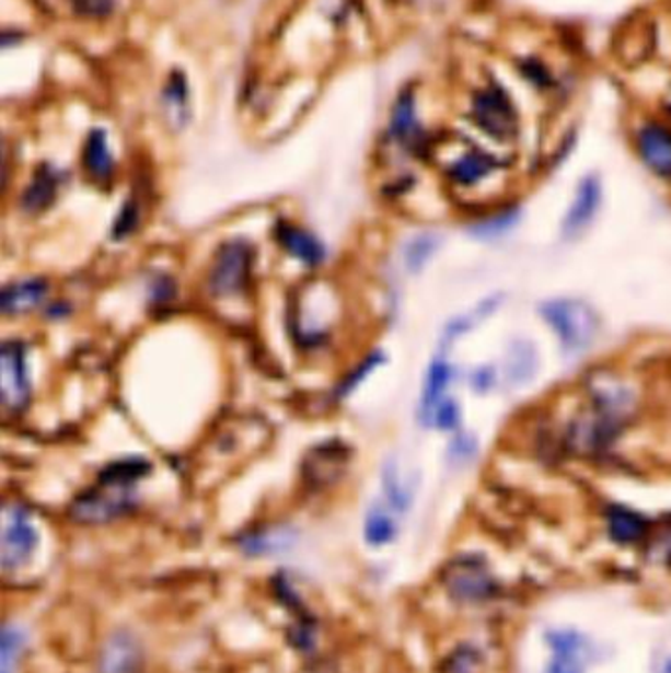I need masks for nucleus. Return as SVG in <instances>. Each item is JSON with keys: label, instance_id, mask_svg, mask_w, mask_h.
I'll list each match as a JSON object with an SVG mask.
<instances>
[{"label": "nucleus", "instance_id": "obj_1", "mask_svg": "<svg viewBox=\"0 0 671 673\" xmlns=\"http://www.w3.org/2000/svg\"><path fill=\"white\" fill-rule=\"evenodd\" d=\"M634 398L616 382H599L589 408L571 423L569 445L581 453H594L611 445L618 430L630 420Z\"/></svg>", "mask_w": 671, "mask_h": 673}, {"label": "nucleus", "instance_id": "obj_2", "mask_svg": "<svg viewBox=\"0 0 671 673\" xmlns=\"http://www.w3.org/2000/svg\"><path fill=\"white\" fill-rule=\"evenodd\" d=\"M467 117L481 135L510 144L522 132V113L505 79L488 71L468 91Z\"/></svg>", "mask_w": 671, "mask_h": 673}, {"label": "nucleus", "instance_id": "obj_3", "mask_svg": "<svg viewBox=\"0 0 671 673\" xmlns=\"http://www.w3.org/2000/svg\"><path fill=\"white\" fill-rule=\"evenodd\" d=\"M540 312L567 351H585L599 333V315L581 300H552L542 303Z\"/></svg>", "mask_w": 671, "mask_h": 673}, {"label": "nucleus", "instance_id": "obj_4", "mask_svg": "<svg viewBox=\"0 0 671 673\" xmlns=\"http://www.w3.org/2000/svg\"><path fill=\"white\" fill-rule=\"evenodd\" d=\"M135 504V498L128 485L103 483L97 488L79 495L69 508V517L79 524H105L108 520L125 514Z\"/></svg>", "mask_w": 671, "mask_h": 673}, {"label": "nucleus", "instance_id": "obj_5", "mask_svg": "<svg viewBox=\"0 0 671 673\" xmlns=\"http://www.w3.org/2000/svg\"><path fill=\"white\" fill-rule=\"evenodd\" d=\"M251 272V248L241 241L224 243L215 254L209 270V290L219 298L236 295L246 288Z\"/></svg>", "mask_w": 671, "mask_h": 673}, {"label": "nucleus", "instance_id": "obj_6", "mask_svg": "<svg viewBox=\"0 0 671 673\" xmlns=\"http://www.w3.org/2000/svg\"><path fill=\"white\" fill-rule=\"evenodd\" d=\"M510 68L514 71L516 79L540 97H559L567 85L564 71L542 51L525 49L516 54L514 58L510 59Z\"/></svg>", "mask_w": 671, "mask_h": 673}, {"label": "nucleus", "instance_id": "obj_7", "mask_svg": "<svg viewBox=\"0 0 671 673\" xmlns=\"http://www.w3.org/2000/svg\"><path fill=\"white\" fill-rule=\"evenodd\" d=\"M38 544L36 527L30 514L19 504L4 508L2 524V567L7 571H16L28 564L34 547Z\"/></svg>", "mask_w": 671, "mask_h": 673}, {"label": "nucleus", "instance_id": "obj_8", "mask_svg": "<svg viewBox=\"0 0 671 673\" xmlns=\"http://www.w3.org/2000/svg\"><path fill=\"white\" fill-rule=\"evenodd\" d=\"M634 147L648 170L671 179V127L666 120L643 118L634 128Z\"/></svg>", "mask_w": 671, "mask_h": 673}, {"label": "nucleus", "instance_id": "obj_9", "mask_svg": "<svg viewBox=\"0 0 671 673\" xmlns=\"http://www.w3.org/2000/svg\"><path fill=\"white\" fill-rule=\"evenodd\" d=\"M0 394L7 410L19 411L30 396L28 371L24 347L16 341L2 345L0 351Z\"/></svg>", "mask_w": 671, "mask_h": 673}, {"label": "nucleus", "instance_id": "obj_10", "mask_svg": "<svg viewBox=\"0 0 671 673\" xmlns=\"http://www.w3.org/2000/svg\"><path fill=\"white\" fill-rule=\"evenodd\" d=\"M142 648L130 630H117L101 648L95 673H140Z\"/></svg>", "mask_w": 671, "mask_h": 673}, {"label": "nucleus", "instance_id": "obj_11", "mask_svg": "<svg viewBox=\"0 0 671 673\" xmlns=\"http://www.w3.org/2000/svg\"><path fill=\"white\" fill-rule=\"evenodd\" d=\"M603 199V186L601 179L594 174L585 176L577 192H575L574 204L569 207L564 221V236L569 241L579 239L585 231L589 229V224L593 223L599 206Z\"/></svg>", "mask_w": 671, "mask_h": 673}, {"label": "nucleus", "instance_id": "obj_12", "mask_svg": "<svg viewBox=\"0 0 671 673\" xmlns=\"http://www.w3.org/2000/svg\"><path fill=\"white\" fill-rule=\"evenodd\" d=\"M446 587L459 601H481L493 589L487 569L475 559H458L446 571Z\"/></svg>", "mask_w": 671, "mask_h": 673}, {"label": "nucleus", "instance_id": "obj_13", "mask_svg": "<svg viewBox=\"0 0 671 673\" xmlns=\"http://www.w3.org/2000/svg\"><path fill=\"white\" fill-rule=\"evenodd\" d=\"M547 642L554 652L547 673H585V658L589 645L575 630H554L547 635Z\"/></svg>", "mask_w": 671, "mask_h": 673}, {"label": "nucleus", "instance_id": "obj_14", "mask_svg": "<svg viewBox=\"0 0 671 673\" xmlns=\"http://www.w3.org/2000/svg\"><path fill=\"white\" fill-rule=\"evenodd\" d=\"M390 135L396 138V142L409 150H418L426 144L424 140V130L419 125L418 105H416V95L414 91H404L392 111V120H390Z\"/></svg>", "mask_w": 671, "mask_h": 673}, {"label": "nucleus", "instance_id": "obj_15", "mask_svg": "<svg viewBox=\"0 0 671 673\" xmlns=\"http://www.w3.org/2000/svg\"><path fill=\"white\" fill-rule=\"evenodd\" d=\"M498 160L490 152L481 148H468L461 156L455 158L448 166V176L458 186H477L478 182L487 179L497 172Z\"/></svg>", "mask_w": 671, "mask_h": 673}, {"label": "nucleus", "instance_id": "obj_16", "mask_svg": "<svg viewBox=\"0 0 671 673\" xmlns=\"http://www.w3.org/2000/svg\"><path fill=\"white\" fill-rule=\"evenodd\" d=\"M347 449L337 443H327L313 449L312 453L303 461V477L315 487L327 485L332 478L337 477L345 463H347Z\"/></svg>", "mask_w": 671, "mask_h": 673}, {"label": "nucleus", "instance_id": "obj_17", "mask_svg": "<svg viewBox=\"0 0 671 673\" xmlns=\"http://www.w3.org/2000/svg\"><path fill=\"white\" fill-rule=\"evenodd\" d=\"M537 372V352L530 341H514L506 355V379L514 386H524Z\"/></svg>", "mask_w": 671, "mask_h": 673}, {"label": "nucleus", "instance_id": "obj_18", "mask_svg": "<svg viewBox=\"0 0 671 673\" xmlns=\"http://www.w3.org/2000/svg\"><path fill=\"white\" fill-rule=\"evenodd\" d=\"M46 293V283L42 280H22L2 290L0 308L4 313H24L36 308Z\"/></svg>", "mask_w": 671, "mask_h": 673}, {"label": "nucleus", "instance_id": "obj_19", "mask_svg": "<svg viewBox=\"0 0 671 673\" xmlns=\"http://www.w3.org/2000/svg\"><path fill=\"white\" fill-rule=\"evenodd\" d=\"M449 381H451V369L448 362L436 361L429 367L428 379H426V386L421 394V406H419V414L424 420H433L439 404L446 401L443 396L448 391Z\"/></svg>", "mask_w": 671, "mask_h": 673}, {"label": "nucleus", "instance_id": "obj_20", "mask_svg": "<svg viewBox=\"0 0 671 673\" xmlns=\"http://www.w3.org/2000/svg\"><path fill=\"white\" fill-rule=\"evenodd\" d=\"M278 239L282 246H286L290 253L300 258L305 264H320L323 258L322 244L317 243V239L303 231L300 227L293 224H280L278 227Z\"/></svg>", "mask_w": 671, "mask_h": 673}, {"label": "nucleus", "instance_id": "obj_21", "mask_svg": "<svg viewBox=\"0 0 671 673\" xmlns=\"http://www.w3.org/2000/svg\"><path fill=\"white\" fill-rule=\"evenodd\" d=\"M609 532L621 544H633L646 534V522L628 508H611Z\"/></svg>", "mask_w": 671, "mask_h": 673}, {"label": "nucleus", "instance_id": "obj_22", "mask_svg": "<svg viewBox=\"0 0 671 673\" xmlns=\"http://www.w3.org/2000/svg\"><path fill=\"white\" fill-rule=\"evenodd\" d=\"M83 164L89 174L97 179H105L113 170V158L108 152L107 137L103 130H93L83 150Z\"/></svg>", "mask_w": 671, "mask_h": 673}, {"label": "nucleus", "instance_id": "obj_23", "mask_svg": "<svg viewBox=\"0 0 671 673\" xmlns=\"http://www.w3.org/2000/svg\"><path fill=\"white\" fill-rule=\"evenodd\" d=\"M54 196H56V177L48 167H42L36 177L32 179L28 189L24 192L22 206L30 213H38L51 204Z\"/></svg>", "mask_w": 671, "mask_h": 673}, {"label": "nucleus", "instance_id": "obj_24", "mask_svg": "<svg viewBox=\"0 0 671 673\" xmlns=\"http://www.w3.org/2000/svg\"><path fill=\"white\" fill-rule=\"evenodd\" d=\"M396 536V522L384 508H372L365 524V537L370 546H384Z\"/></svg>", "mask_w": 671, "mask_h": 673}, {"label": "nucleus", "instance_id": "obj_25", "mask_svg": "<svg viewBox=\"0 0 671 673\" xmlns=\"http://www.w3.org/2000/svg\"><path fill=\"white\" fill-rule=\"evenodd\" d=\"M150 473V463L144 459H127V461H117L113 465H108L99 480L103 483H117V485H132L138 478L144 477Z\"/></svg>", "mask_w": 671, "mask_h": 673}, {"label": "nucleus", "instance_id": "obj_26", "mask_svg": "<svg viewBox=\"0 0 671 673\" xmlns=\"http://www.w3.org/2000/svg\"><path fill=\"white\" fill-rule=\"evenodd\" d=\"M24 648V635L16 626H4L2 630V655H0V673H14V664L19 662Z\"/></svg>", "mask_w": 671, "mask_h": 673}, {"label": "nucleus", "instance_id": "obj_27", "mask_svg": "<svg viewBox=\"0 0 671 673\" xmlns=\"http://www.w3.org/2000/svg\"><path fill=\"white\" fill-rule=\"evenodd\" d=\"M241 544L248 554H254V556L273 554V552H278V549L288 546L290 536L284 530H278V532H268V534H253V536L243 539Z\"/></svg>", "mask_w": 671, "mask_h": 673}, {"label": "nucleus", "instance_id": "obj_28", "mask_svg": "<svg viewBox=\"0 0 671 673\" xmlns=\"http://www.w3.org/2000/svg\"><path fill=\"white\" fill-rule=\"evenodd\" d=\"M438 248V239L433 234H419L406 248V264L412 270H418L421 264L428 260L433 251Z\"/></svg>", "mask_w": 671, "mask_h": 673}, {"label": "nucleus", "instance_id": "obj_29", "mask_svg": "<svg viewBox=\"0 0 671 673\" xmlns=\"http://www.w3.org/2000/svg\"><path fill=\"white\" fill-rule=\"evenodd\" d=\"M76 9L83 16H105L113 9V0H76Z\"/></svg>", "mask_w": 671, "mask_h": 673}, {"label": "nucleus", "instance_id": "obj_30", "mask_svg": "<svg viewBox=\"0 0 671 673\" xmlns=\"http://www.w3.org/2000/svg\"><path fill=\"white\" fill-rule=\"evenodd\" d=\"M433 420L438 423L439 428H453L459 420L458 406L451 401H443L439 404L438 410Z\"/></svg>", "mask_w": 671, "mask_h": 673}]
</instances>
